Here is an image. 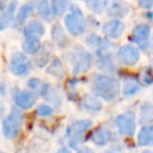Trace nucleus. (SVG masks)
Instances as JSON below:
<instances>
[{
  "label": "nucleus",
  "instance_id": "nucleus-1",
  "mask_svg": "<svg viewBox=\"0 0 153 153\" xmlns=\"http://www.w3.org/2000/svg\"><path fill=\"white\" fill-rule=\"evenodd\" d=\"M92 90L97 96L106 102H111L120 93V84L115 78L98 74L92 79Z\"/></svg>",
  "mask_w": 153,
  "mask_h": 153
},
{
  "label": "nucleus",
  "instance_id": "nucleus-2",
  "mask_svg": "<svg viewBox=\"0 0 153 153\" xmlns=\"http://www.w3.org/2000/svg\"><path fill=\"white\" fill-rule=\"evenodd\" d=\"M91 127H92V121L90 120H80L72 123L66 131L69 141V146L72 148H76L84 141V136Z\"/></svg>",
  "mask_w": 153,
  "mask_h": 153
},
{
  "label": "nucleus",
  "instance_id": "nucleus-3",
  "mask_svg": "<svg viewBox=\"0 0 153 153\" xmlns=\"http://www.w3.org/2000/svg\"><path fill=\"white\" fill-rule=\"evenodd\" d=\"M23 122V115L18 109H12V111L5 117L2 122V133L4 135L12 140L18 136Z\"/></svg>",
  "mask_w": 153,
  "mask_h": 153
},
{
  "label": "nucleus",
  "instance_id": "nucleus-4",
  "mask_svg": "<svg viewBox=\"0 0 153 153\" xmlns=\"http://www.w3.org/2000/svg\"><path fill=\"white\" fill-rule=\"evenodd\" d=\"M65 25L67 27V30L74 35V36H79L82 35L85 32V22H84V17L82 13L80 12V10L76 7H73L72 12L66 16L65 18Z\"/></svg>",
  "mask_w": 153,
  "mask_h": 153
},
{
  "label": "nucleus",
  "instance_id": "nucleus-5",
  "mask_svg": "<svg viewBox=\"0 0 153 153\" xmlns=\"http://www.w3.org/2000/svg\"><path fill=\"white\" fill-rule=\"evenodd\" d=\"M92 63V56L88 51L84 50L81 47H75L74 50V60H73V72L74 74H79L86 72Z\"/></svg>",
  "mask_w": 153,
  "mask_h": 153
},
{
  "label": "nucleus",
  "instance_id": "nucleus-6",
  "mask_svg": "<svg viewBox=\"0 0 153 153\" xmlns=\"http://www.w3.org/2000/svg\"><path fill=\"white\" fill-rule=\"evenodd\" d=\"M10 68H11V72L14 75L23 76V75H26L31 71V62L29 61V59L24 54L16 53L11 57Z\"/></svg>",
  "mask_w": 153,
  "mask_h": 153
},
{
  "label": "nucleus",
  "instance_id": "nucleus-7",
  "mask_svg": "<svg viewBox=\"0 0 153 153\" xmlns=\"http://www.w3.org/2000/svg\"><path fill=\"white\" fill-rule=\"evenodd\" d=\"M116 126L121 135L123 136H131L135 131V121L134 117L129 114H123L116 117Z\"/></svg>",
  "mask_w": 153,
  "mask_h": 153
},
{
  "label": "nucleus",
  "instance_id": "nucleus-8",
  "mask_svg": "<svg viewBox=\"0 0 153 153\" xmlns=\"http://www.w3.org/2000/svg\"><path fill=\"white\" fill-rule=\"evenodd\" d=\"M118 57H120L122 63H124L127 66H133L137 62V60L140 57V53H139L137 48H135L134 45L126 44V45L120 48Z\"/></svg>",
  "mask_w": 153,
  "mask_h": 153
},
{
  "label": "nucleus",
  "instance_id": "nucleus-9",
  "mask_svg": "<svg viewBox=\"0 0 153 153\" xmlns=\"http://www.w3.org/2000/svg\"><path fill=\"white\" fill-rule=\"evenodd\" d=\"M124 31V24L121 20H110L103 26V32L109 38H120Z\"/></svg>",
  "mask_w": 153,
  "mask_h": 153
},
{
  "label": "nucleus",
  "instance_id": "nucleus-10",
  "mask_svg": "<svg viewBox=\"0 0 153 153\" xmlns=\"http://www.w3.org/2000/svg\"><path fill=\"white\" fill-rule=\"evenodd\" d=\"M35 102H36L35 94L29 91H20L14 96V103L17 104L18 108L24 109V110L32 108Z\"/></svg>",
  "mask_w": 153,
  "mask_h": 153
},
{
  "label": "nucleus",
  "instance_id": "nucleus-11",
  "mask_svg": "<svg viewBox=\"0 0 153 153\" xmlns=\"http://www.w3.org/2000/svg\"><path fill=\"white\" fill-rule=\"evenodd\" d=\"M151 33V27L147 24H139L135 26V29L133 30V41L140 45L145 44L149 37Z\"/></svg>",
  "mask_w": 153,
  "mask_h": 153
},
{
  "label": "nucleus",
  "instance_id": "nucleus-12",
  "mask_svg": "<svg viewBox=\"0 0 153 153\" xmlns=\"http://www.w3.org/2000/svg\"><path fill=\"white\" fill-rule=\"evenodd\" d=\"M112 139V134L106 128H98L93 131L91 136V141L97 146H104L108 142H110Z\"/></svg>",
  "mask_w": 153,
  "mask_h": 153
},
{
  "label": "nucleus",
  "instance_id": "nucleus-13",
  "mask_svg": "<svg viewBox=\"0 0 153 153\" xmlns=\"http://www.w3.org/2000/svg\"><path fill=\"white\" fill-rule=\"evenodd\" d=\"M24 35L26 38H39L44 35V26L42 25V23L37 22V20H32L30 22L25 29H24Z\"/></svg>",
  "mask_w": 153,
  "mask_h": 153
},
{
  "label": "nucleus",
  "instance_id": "nucleus-14",
  "mask_svg": "<svg viewBox=\"0 0 153 153\" xmlns=\"http://www.w3.org/2000/svg\"><path fill=\"white\" fill-rule=\"evenodd\" d=\"M137 142L140 146L153 145V126H145L141 128L137 135Z\"/></svg>",
  "mask_w": 153,
  "mask_h": 153
},
{
  "label": "nucleus",
  "instance_id": "nucleus-15",
  "mask_svg": "<svg viewBox=\"0 0 153 153\" xmlns=\"http://www.w3.org/2000/svg\"><path fill=\"white\" fill-rule=\"evenodd\" d=\"M16 6H17V1H16V0L11 1V4H10L8 7L6 8L5 13H4L2 16H0V31H2V30L11 23V20L13 19V13H14Z\"/></svg>",
  "mask_w": 153,
  "mask_h": 153
},
{
  "label": "nucleus",
  "instance_id": "nucleus-16",
  "mask_svg": "<svg viewBox=\"0 0 153 153\" xmlns=\"http://www.w3.org/2000/svg\"><path fill=\"white\" fill-rule=\"evenodd\" d=\"M33 6H35V1L31 0L30 2L25 4V5L19 10V12H18V14H17V17H16V24H17V25L23 24V23L27 19V17L31 14V12H32V10H33Z\"/></svg>",
  "mask_w": 153,
  "mask_h": 153
},
{
  "label": "nucleus",
  "instance_id": "nucleus-17",
  "mask_svg": "<svg viewBox=\"0 0 153 153\" xmlns=\"http://www.w3.org/2000/svg\"><path fill=\"white\" fill-rule=\"evenodd\" d=\"M41 49V43L39 39L37 38H25V41L23 42V50L26 54H37Z\"/></svg>",
  "mask_w": 153,
  "mask_h": 153
},
{
  "label": "nucleus",
  "instance_id": "nucleus-18",
  "mask_svg": "<svg viewBox=\"0 0 153 153\" xmlns=\"http://www.w3.org/2000/svg\"><path fill=\"white\" fill-rule=\"evenodd\" d=\"M82 105L85 109L90 110V111H99L102 109V103L92 96H86L82 99Z\"/></svg>",
  "mask_w": 153,
  "mask_h": 153
},
{
  "label": "nucleus",
  "instance_id": "nucleus-19",
  "mask_svg": "<svg viewBox=\"0 0 153 153\" xmlns=\"http://www.w3.org/2000/svg\"><path fill=\"white\" fill-rule=\"evenodd\" d=\"M140 88V85L136 80L134 79H129L124 82V86H123V93L126 96H133L134 93L137 92V90Z\"/></svg>",
  "mask_w": 153,
  "mask_h": 153
},
{
  "label": "nucleus",
  "instance_id": "nucleus-20",
  "mask_svg": "<svg viewBox=\"0 0 153 153\" xmlns=\"http://www.w3.org/2000/svg\"><path fill=\"white\" fill-rule=\"evenodd\" d=\"M37 11H38V14L45 19V20H50V13H51V10L49 7V4L47 0H41L39 4H38V7H37Z\"/></svg>",
  "mask_w": 153,
  "mask_h": 153
},
{
  "label": "nucleus",
  "instance_id": "nucleus-21",
  "mask_svg": "<svg viewBox=\"0 0 153 153\" xmlns=\"http://www.w3.org/2000/svg\"><path fill=\"white\" fill-rule=\"evenodd\" d=\"M67 7V0H51V8L54 14L61 16L66 11Z\"/></svg>",
  "mask_w": 153,
  "mask_h": 153
},
{
  "label": "nucleus",
  "instance_id": "nucleus-22",
  "mask_svg": "<svg viewBox=\"0 0 153 153\" xmlns=\"http://www.w3.org/2000/svg\"><path fill=\"white\" fill-rule=\"evenodd\" d=\"M53 37H54V39L56 41V43L60 47H65L67 41H66V37H65V33L62 32V30H61V27L59 25L54 26V29H53Z\"/></svg>",
  "mask_w": 153,
  "mask_h": 153
},
{
  "label": "nucleus",
  "instance_id": "nucleus-23",
  "mask_svg": "<svg viewBox=\"0 0 153 153\" xmlns=\"http://www.w3.org/2000/svg\"><path fill=\"white\" fill-rule=\"evenodd\" d=\"M152 118H153V108L146 103L141 106V122H148Z\"/></svg>",
  "mask_w": 153,
  "mask_h": 153
},
{
  "label": "nucleus",
  "instance_id": "nucleus-24",
  "mask_svg": "<svg viewBox=\"0 0 153 153\" xmlns=\"http://www.w3.org/2000/svg\"><path fill=\"white\" fill-rule=\"evenodd\" d=\"M87 6L93 11V12H102L104 7L106 6V0H86Z\"/></svg>",
  "mask_w": 153,
  "mask_h": 153
},
{
  "label": "nucleus",
  "instance_id": "nucleus-25",
  "mask_svg": "<svg viewBox=\"0 0 153 153\" xmlns=\"http://www.w3.org/2000/svg\"><path fill=\"white\" fill-rule=\"evenodd\" d=\"M27 86H29L31 90H33V91L41 92L42 94L44 93V90L48 87L47 85H44V84H43L41 80H38V79H31V80H29Z\"/></svg>",
  "mask_w": 153,
  "mask_h": 153
},
{
  "label": "nucleus",
  "instance_id": "nucleus-26",
  "mask_svg": "<svg viewBox=\"0 0 153 153\" xmlns=\"http://www.w3.org/2000/svg\"><path fill=\"white\" fill-rule=\"evenodd\" d=\"M37 115L38 116H42V117H47V116H50L53 114V109L48 105H39L36 110Z\"/></svg>",
  "mask_w": 153,
  "mask_h": 153
},
{
  "label": "nucleus",
  "instance_id": "nucleus-27",
  "mask_svg": "<svg viewBox=\"0 0 153 153\" xmlns=\"http://www.w3.org/2000/svg\"><path fill=\"white\" fill-rule=\"evenodd\" d=\"M140 7L142 8H151L153 7V0H137Z\"/></svg>",
  "mask_w": 153,
  "mask_h": 153
},
{
  "label": "nucleus",
  "instance_id": "nucleus-28",
  "mask_svg": "<svg viewBox=\"0 0 153 153\" xmlns=\"http://www.w3.org/2000/svg\"><path fill=\"white\" fill-rule=\"evenodd\" d=\"M76 153H94L90 147H82V148H79Z\"/></svg>",
  "mask_w": 153,
  "mask_h": 153
},
{
  "label": "nucleus",
  "instance_id": "nucleus-29",
  "mask_svg": "<svg viewBox=\"0 0 153 153\" xmlns=\"http://www.w3.org/2000/svg\"><path fill=\"white\" fill-rule=\"evenodd\" d=\"M6 7V0H0V12L4 11Z\"/></svg>",
  "mask_w": 153,
  "mask_h": 153
},
{
  "label": "nucleus",
  "instance_id": "nucleus-30",
  "mask_svg": "<svg viewBox=\"0 0 153 153\" xmlns=\"http://www.w3.org/2000/svg\"><path fill=\"white\" fill-rule=\"evenodd\" d=\"M56 153H71V151L68 148H60Z\"/></svg>",
  "mask_w": 153,
  "mask_h": 153
},
{
  "label": "nucleus",
  "instance_id": "nucleus-31",
  "mask_svg": "<svg viewBox=\"0 0 153 153\" xmlns=\"http://www.w3.org/2000/svg\"><path fill=\"white\" fill-rule=\"evenodd\" d=\"M143 153H153V151H145Z\"/></svg>",
  "mask_w": 153,
  "mask_h": 153
},
{
  "label": "nucleus",
  "instance_id": "nucleus-32",
  "mask_svg": "<svg viewBox=\"0 0 153 153\" xmlns=\"http://www.w3.org/2000/svg\"><path fill=\"white\" fill-rule=\"evenodd\" d=\"M106 153H114V152H111V151H108V152H106Z\"/></svg>",
  "mask_w": 153,
  "mask_h": 153
},
{
  "label": "nucleus",
  "instance_id": "nucleus-33",
  "mask_svg": "<svg viewBox=\"0 0 153 153\" xmlns=\"http://www.w3.org/2000/svg\"><path fill=\"white\" fill-rule=\"evenodd\" d=\"M0 153H4V152H0Z\"/></svg>",
  "mask_w": 153,
  "mask_h": 153
}]
</instances>
